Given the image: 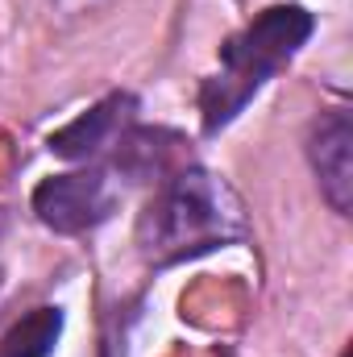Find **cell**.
<instances>
[{
    "label": "cell",
    "instance_id": "1",
    "mask_svg": "<svg viewBox=\"0 0 353 357\" xmlns=\"http://www.w3.org/2000/svg\"><path fill=\"white\" fill-rule=\"evenodd\" d=\"M316 21L299 4H274L258 13L241 33H233L220 46V71L204 79L200 88V116L204 133H220L258 91L274 79L278 67H287L299 46L312 38Z\"/></svg>",
    "mask_w": 353,
    "mask_h": 357
},
{
    "label": "cell",
    "instance_id": "2",
    "mask_svg": "<svg viewBox=\"0 0 353 357\" xmlns=\"http://www.w3.org/2000/svg\"><path fill=\"white\" fill-rule=\"evenodd\" d=\"M233 233H237V216L225 208V191L200 167H183L163 178L158 195L142 212L137 245L150 262L167 266L229 241Z\"/></svg>",
    "mask_w": 353,
    "mask_h": 357
},
{
    "label": "cell",
    "instance_id": "3",
    "mask_svg": "<svg viewBox=\"0 0 353 357\" xmlns=\"http://www.w3.org/2000/svg\"><path fill=\"white\" fill-rule=\"evenodd\" d=\"M112 204H117V191L104 171L54 175L38 183V191H33V212L54 233H88L100 220H108Z\"/></svg>",
    "mask_w": 353,
    "mask_h": 357
},
{
    "label": "cell",
    "instance_id": "4",
    "mask_svg": "<svg viewBox=\"0 0 353 357\" xmlns=\"http://www.w3.org/2000/svg\"><path fill=\"white\" fill-rule=\"evenodd\" d=\"M308 158H312V171L320 178V191L333 204V212L350 216V208H353V121L345 108H333V112H324L312 125Z\"/></svg>",
    "mask_w": 353,
    "mask_h": 357
},
{
    "label": "cell",
    "instance_id": "5",
    "mask_svg": "<svg viewBox=\"0 0 353 357\" xmlns=\"http://www.w3.org/2000/svg\"><path fill=\"white\" fill-rule=\"evenodd\" d=\"M133 108H137V100H133L129 91H112V96H104L96 108H88L84 116H75L67 129L50 133L46 146H50L54 154H63V158L88 162V158H96L104 146H112V142L133 125Z\"/></svg>",
    "mask_w": 353,
    "mask_h": 357
},
{
    "label": "cell",
    "instance_id": "6",
    "mask_svg": "<svg viewBox=\"0 0 353 357\" xmlns=\"http://www.w3.org/2000/svg\"><path fill=\"white\" fill-rule=\"evenodd\" d=\"M117 171L125 178H163L167 175H175L171 167H175V158H179V142L175 133H167V129H146V125H129L117 142Z\"/></svg>",
    "mask_w": 353,
    "mask_h": 357
},
{
    "label": "cell",
    "instance_id": "7",
    "mask_svg": "<svg viewBox=\"0 0 353 357\" xmlns=\"http://www.w3.org/2000/svg\"><path fill=\"white\" fill-rule=\"evenodd\" d=\"M59 328H63L59 307H38L0 341V357H46L59 341Z\"/></svg>",
    "mask_w": 353,
    "mask_h": 357
}]
</instances>
